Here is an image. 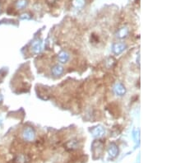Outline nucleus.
Instances as JSON below:
<instances>
[{"instance_id": "obj_1", "label": "nucleus", "mask_w": 185, "mask_h": 163, "mask_svg": "<svg viewBox=\"0 0 185 163\" xmlns=\"http://www.w3.org/2000/svg\"><path fill=\"white\" fill-rule=\"evenodd\" d=\"M23 135H24L25 139H27V140H31V139H34V132L33 130L31 129H25L24 133H23Z\"/></svg>"}, {"instance_id": "obj_2", "label": "nucleus", "mask_w": 185, "mask_h": 163, "mask_svg": "<svg viewBox=\"0 0 185 163\" xmlns=\"http://www.w3.org/2000/svg\"><path fill=\"white\" fill-rule=\"evenodd\" d=\"M27 0H19V1L17 3V7H18V8H24L25 7H27Z\"/></svg>"}, {"instance_id": "obj_3", "label": "nucleus", "mask_w": 185, "mask_h": 163, "mask_svg": "<svg viewBox=\"0 0 185 163\" xmlns=\"http://www.w3.org/2000/svg\"><path fill=\"white\" fill-rule=\"evenodd\" d=\"M2 100V96H1V94H0V101Z\"/></svg>"}]
</instances>
